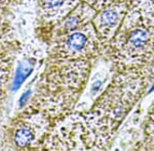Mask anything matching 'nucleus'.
Returning <instances> with one entry per match:
<instances>
[{"instance_id":"nucleus-6","label":"nucleus","mask_w":154,"mask_h":151,"mask_svg":"<svg viewBox=\"0 0 154 151\" xmlns=\"http://www.w3.org/2000/svg\"><path fill=\"white\" fill-rule=\"evenodd\" d=\"M32 70H33V66L31 65L30 61H27L25 63H22L21 65L18 68L14 76V84H12V90H17L20 88V86L22 85V83L26 80V78L31 74Z\"/></svg>"},{"instance_id":"nucleus-10","label":"nucleus","mask_w":154,"mask_h":151,"mask_svg":"<svg viewBox=\"0 0 154 151\" xmlns=\"http://www.w3.org/2000/svg\"><path fill=\"white\" fill-rule=\"evenodd\" d=\"M30 93H31V92H30V91H27V92L25 93L23 96H22V97H21V99H20V104H21V105L23 104V103L25 102V100H26V99L29 97Z\"/></svg>"},{"instance_id":"nucleus-7","label":"nucleus","mask_w":154,"mask_h":151,"mask_svg":"<svg viewBox=\"0 0 154 151\" xmlns=\"http://www.w3.org/2000/svg\"><path fill=\"white\" fill-rule=\"evenodd\" d=\"M34 138L33 133L31 132V130L27 128L21 129L16 135V143L19 146H26L28 145Z\"/></svg>"},{"instance_id":"nucleus-11","label":"nucleus","mask_w":154,"mask_h":151,"mask_svg":"<svg viewBox=\"0 0 154 151\" xmlns=\"http://www.w3.org/2000/svg\"><path fill=\"white\" fill-rule=\"evenodd\" d=\"M153 1H154V0H153Z\"/></svg>"},{"instance_id":"nucleus-9","label":"nucleus","mask_w":154,"mask_h":151,"mask_svg":"<svg viewBox=\"0 0 154 151\" xmlns=\"http://www.w3.org/2000/svg\"><path fill=\"white\" fill-rule=\"evenodd\" d=\"M143 123L154 126V99H153L152 103L150 104V106H149L148 111H147V113H146V118H145V120H144Z\"/></svg>"},{"instance_id":"nucleus-2","label":"nucleus","mask_w":154,"mask_h":151,"mask_svg":"<svg viewBox=\"0 0 154 151\" xmlns=\"http://www.w3.org/2000/svg\"><path fill=\"white\" fill-rule=\"evenodd\" d=\"M113 71L154 66V1L130 0L115 36L104 46Z\"/></svg>"},{"instance_id":"nucleus-5","label":"nucleus","mask_w":154,"mask_h":151,"mask_svg":"<svg viewBox=\"0 0 154 151\" xmlns=\"http://www.w3.org/2000/svg\"><path fill=\"white\" fill-rule=\"evenodd\" d=\"M79 0H40L44 13L49 19H60L66 16Z\"/></svg>"},{"instance_id":"nucleus-4","label":"nucleus","mask_w":154,"mask_h":151,"mask_svg":"<svg viewBox=\"0 0 154 151\" xmlns=\"http://www.w3.org/2000/svg\"><path fill=\"white\" fill-rule=\"evenodd\" d=\"M130 0L119 1L104 7L96 12L91 19L99 39L105 46L115 36L128 12Z\"/></svg>"},{"instance_id":"nucleus-8","label":"nucleus","mask_w":154,"mask_h":151,"mask_svg":"<svg viewBox=\"0 0 154 151\" xmlns=\"http://www.w3.org/2000/svg\"><path fill=\"white\" fill-rule=\"evenodd\" d=\"M83 1L86 2L89 6H91L94 9H96L98 11L112 3H115V2H119V1H126V0H83Z\"/></svg>"},{"instance_id":"nucleus-3","label":"nucleus","mask_w":154,"mask_h":151,"mask_svg":"<svg viewBox=\"0 0 154 151\" xmlns=\"http://www.w3.org/2000/svg\"><path fill=\"white\" fill-rule=\"evenodd\" d=\"M103 52V43L99 39L93 23H88L81 30L67 32L65 37L60 41L56 53L62 58H89Z\"/></svg>"},{"instance_id":"nucleus-1","label":"nucleus","mask_w":154,"mask_h":151,"mask_svg":"<svg viewBox=\"0 0 154 151\" xmlns=\"http://www.w3.org/2000/svg\"><path fill=\"white\" fill-rule=\"evenodd\" d=\"M153 81L154 66L113 71L110 83L96 101L88 120L98 149H108L121 123Z\"/></svg>"}]
</instances>
